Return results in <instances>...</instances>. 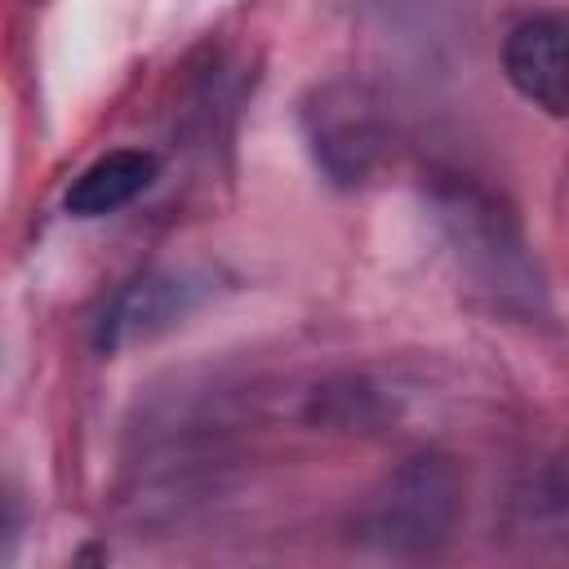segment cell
Here are the masks:
<instances>
[{
    "label": "cell",
    "instance_id": "277c9868",
    "mask_svg": "<svg viewBox=\"0 0 569 569\" xmlns=\"http://www.w3.org/2000/svg\"><path fill=\"white\" fill-rule=\"evenodd\" d=\"M218 289V276L209 267H151L138 271L129 284H120L107 307L93 320V347L98 351H124L133 342H147L178 320H187L196 307H204Z\"/></svg>",
    "mask_w": 569,
    "mask_h": 569
},
{
    "label": "cell",
    "instance_id": "7a4b0ae2",
    "mask_svg": "<svg viewBox=\"0 0 569 569\" xmlns=\"http://www.w3.org/2000/svg\"><path fill=\"white\" fill-rule=\"evenodd\" d=\"M462 511V485L449 458H405L356 511V538L387 556H427L449 542Z\"/></svg>",
    "mask_w": 569,
    "mask_h": 569
},
{
    "label": "cell",
    "instance_id": "3957f363",
    "mask_svg": "<svg viewBox=\"0 0 569 569\" xmlns=\"http://www.w3.org/2000/svg\"><path fill=\"white\" fill-rule=\"evenodd\" d=\"M302 142L333 187H365L391 156L387 102L351 76L320 80L298 102Z\"/></svg>",
    "mask_w": 569,
    "mask_h": 569
},
{
    "label": "cell",
    "instance_id": "5b68a950",
    "mask_svg": "<svg viewBox=\"0 0 569 569\" xmlns=\"http://www.w3.org/2000/svg\"><path fill=\"white\" fill-rule=\"evenodd\" d=\"M511 89L551 120H569V13H525L502 40Z\"/></svg>",
    "mask_w": 569,
    "mask_h": 569
},
{
    "label": "cell",
    "instance_id": "52a82bcc",
    "mask_svg": "<svg viewBox=\"0 0 569 569\" xmlns=\"http://www.w3.org/2000/svg\"><path fill=\"white\" fill-rule=\"evenodd\" d=\"M516 520L538 542L569 556V449L547 458L516 493Z\"/></svg>",
    "mask_w": 569,
    "mask_h": 569
},
{
    "label": "cell",
    "instance_id": "8992f818",
    "mask_svg": "<svg viewBox=\"0 0 569 569\" xmlns=\"http://www.w3.org/2000/svg\"><path fill=\"white\" fill-rule=\"evenodd\" d=\"M160 178V160L156 151H142V147H116L107 156H98L93 164H84L67 196H62V209L71 218H107V213H120L129 209L142 191H151V182Z\"/></svg>",
    "mask_w": 569,
    "mask_h": 569
},
{
    "label": "cell",
    "instance_id": "6da1fadb",
    "mask_svg": "<svg viewBox=\"0 0 569 569\" xmlns=\"http://www.w3.org/2000/svg\"><path fill=\"white\" fill-rule=\"evenodd\" d=\"M431 218L471 302L511 320H529L547 307L542 267L516 213L489 187L471 178H440L431 187Z\"/></svg>",
    "mask_w": 569,
    "mask_h": 569
}]
</instances>
